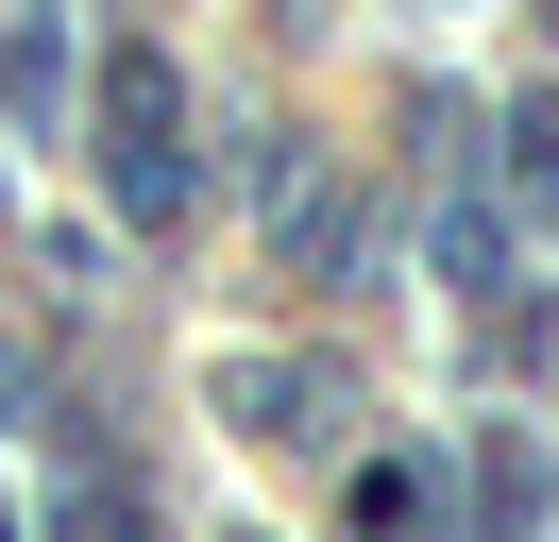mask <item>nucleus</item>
<instances>
[{"label":"nucleus","instance_id":"1","mask_svg":"<svg viewBox=\"0 0 559 542\" xmlns=\"http://www.w3.org/2000/svg\"><path fill=\"white\" fill-rule=\"evenodd\" d=\"M103 187H119V221H187V85H170V51H103Z\"/></svg>","mask_w":559,"mask_h":542},{"label":"nucleus","instance_id":"2","mask_svg":"<svg viewBox=\"0 0 559 542\" xmlns=\"http://www.w3.org/2000/svg\"><path fill=\"white\" fill-rule=\"evenodd\" d=\"M221 406H238V424L254 440H340V373H322V356H238V373H221Z\"/></svg>","mask_w":559,"mask_h":542},{"label":"nucleus","instance_id":"3","mask_svg":"<svg viewBox=\"0 0 559 542\" xmlns=\"http://www.w3.org/2000/svg\"><path fill=\"white\" fill-rule=\"evenodd\" d=\"M356 542H457V458H373L356 474Z\"/></svg>","mask_w":559,"mask_h":542},{"label":"nucleus","instance_id":"4","mask_svg":"<svg viewBox=\"0 0 559 542\" xmlns=\"http://www.w3.org/2000/svg\"><path fill=\"white\" fill-rule=\"evenodd\" d=\"M457 508H475V542H543V440H475V458H457Z\"/></svg>","mask_w":559,"mask_h":542},{"label":"nucleus","instance_id":"5","mask_svg":"<svg viewBox=\"0 0 559 542\" xmlns=\"http://www.w3.org/2000/svg\"><path fill=\"white\" fill-rule=\"evenodd\" d=\"M0 102L51 136V102H69V17H51V0H35V17H0Z\"/></svg>","mask_w":559,"mask_h":542},{"label":"nucleus","instance_id":"6","mask_svg":"<svg viewBox=\"0 0 559 542\" xmlns=\"http://www.w3.org/2000/svg\"><path fill=\"white\" fill-rule=\"evenodd\" d=\"M441 288H509V221L491 203H441Z\"/></svg>","mask_w":559,"mask_h":542},{"label":"nucleus","instance_id":"7","mask_svg":"<svg viewBox=\"0 0 559 542\" xmlns=\"http://www.w3.org/2000/svg\"><path fill=\"white\" fill-rule=\"evenodd\" d=\"M0 424H35V373H17V356H0Z\"/></svg>","mask_w":559,"mask_h":542},{"label":"nucleus","instance_id":"8","mask_svg":"<svg viewBox=\"0 0 559 542\" xmlns=\"http://www.w3.org/2000/svg\"><path fill=\"white\" fill-rule=\"evenodd\" d=\"M0 542H17V526H0Z\"/></svg>","mask_w":559,"mask_h":542}]
</instances>
